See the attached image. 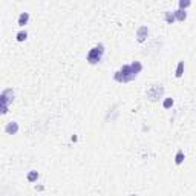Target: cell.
I'll return each instance as SVG.
<instances>
[{
	"mask_svg": "<svg viewBox=\"0 0 196 196\" xmlns=\"http://www.w3.org/2000/svg\"><path fill=\"white\" fill-rule=\"evenodd\" d=\"M141 70H143V64L139 61H133L132 64H126L120 70H116L113 78L118 83H127V81H132L133 78H136V75Z\"/></svg>",
	"mask_w": 196,
	"mask_h": 196,
	"instance_id": "obj_1",
	"label": "cell"
},
{
	"mask_svg": "<svg viewBox=\"0 0 196 196\" xmlns=\"http://www.w3.org/2000/svg\"><path fill=\"white\" fill-rule=\"evenodd\" d=\"M103 54H104V46H103V45H98V46H95V48H92V49L89 51V54H88V61H89L91 64H95V63L101 61Z\"/></svg>",
	"mask_w": 196,
	"mask_h": 196,
	"instance_id": "obj_2",
	"label": "cell"
},
{
	"mask_svg": "<svg viewBox=\"0 0 196 196\" xmlns=\"http://www.w3.org/2000/svg\"><path fill=\"white\" fill-rule=\"evenodd\" d=\"M164 95V88L160 84H153L149 91H147V98L150 100V101H158L161 97Z\"/></svg>",
	"mask_w": 196,
	"mask_h": 196,
	"instance_id": "obj_3",
	"label": "cell"
},
{
	"mask_svg": "<svg viewBox=\"0 0 196 196\" xmlns=\"http://www.w3.org/2000/svg\"><path fill=\"white\" fill-rule=\"evenodd\" d=\"M147 35H149V28L147 26H139L138 31H136V40L139 43H143V42H146Z\"/></svg>",
	"mask_w": 196,
	"mask_h": 196,
	"instance_id": "obj_4",
	"label": "cell"
},
{
	"mask_svg": "<svg viewBox=\"0 0 196 196\" xmlns=\"http://www.w3.org/2000/svg\"><path fill=\"white\" fill-rule=\"evenodd\" d=\"M5 132H6L8 135H15V133L19 132V124H17L15 121H9V123L6 124V127H5Z\"/></svg>",
	"mask_w": 196,
	"mask_h": 196,
	"instance_id": "obj_5",
	"label": "cell"
},
{
	"mask_svg": "<svg viewBox=\"0 0 196 196\" xmlns=\"http://www.w3.org/2000/svg\"><path fill=\"white\" fill-rule=\"evenodd\" d=\"M28 20H29V14H28V12H22V14L19 15L17 23H19V26H25V25L28 23Z\"/></svg>",
	"mask_w": 196,
	"mask_h": 196,
	"instance_id": "obj_6",
	"label": "cell"
},
{
	"mask_svg": "<svg viewBox=\"0 0 196 196\" xmlns=\"http://www.w3.org/2000/svg\"><path fill=\"white\" fill-rule=\"evenodd\" d=\"M175 19H176L178 22H184V20L187 19V12L182 11V9H176V11H175Z\"/></svg>",
	"mask_w": 196,
	"mask_h": 196,
	"instance_id": "obj_7",
	"label": "cell"
},
{
	"mask_svg": "<svg viewBox=\"0 0 196 196\" xmlns=\"http://www.w3.org/2000/svg\"><path fill=\"white\" fill-rule=\"evenodd\" d=\"M184 152L182 150H178V153H176V156H175V164L176 166H179V164H182V161H184Z\"/></svg>",
	"mask_w": 196,
	"mask_h": 196,
	"instance_id": "obj_8",
	"label": "cell"
},
{
	"mask_svg": "<svg viewBox=\"0 0 196 196\" xmlns=\"http://www.w3.org/2000/svg\"><path fill=\"white\" fill-rule=\"evenodd\" d=\"M164 19H166V22H167V23H173V22L176 20V19H175V12H170V11H166Z\"/></svg>",
	"mask_w": 196,
	"mask_h": 196,
	"instance_id": "obj_9",
	"label": "cell"
},
{
	"mask_svg": "<svg viewBox=\"0 0 196 196\" xmlns=\"http://www.w3.org/2000/svg\"><path fill=\"white\" fill-rule=\"evenodd\" d=\"M37 179H38V172L31 170V172L28 173V181H29V182H35Z\"/></svg>",
	"mask_w": 196,
	"mask_h": 196,
	"instance_id": "obj_10",
	"label": "cell"
},
{
	"mask_svg": "<svg viewBox=\"0 0 196 196\" xmlns=\"http://www.w3.org/2000/svg\"><path fill=\"white\" fill-rule=\"evenodd\" d=\"M182 72H184V61H179V63H178V67H176V74H175V75H176L178 78H181V77H182Z\"/></svg>",
	"mask_w": 196,
	"mask_h": 196,
	"instance_id": "obj_11",
	"label": "cell"
},
{
	"mask_svg": "<svg viewBox=\"0 0 196 196\" xmlns=\"http://www.w3.org/2000/svg\"><path fill=\"white\" fill-rule=\"evenodd\" d=\"M190 5H191L190 0H179V9H182V11H185V8H188Z\"/></svg>",
	"mask_w": 196,
	"mask_h": 196,
	"instance_id": "obj_12",
	"label": "cell"
},
{
	"mask_svg": "<svg viewBox=\"0 0 196 196\" xmlns=\"http://www.w3.org/2000/svg\"><path fill=\"white\" fill-rule=\"evenodd\" d=\"M28 38V34H26V31H20L19 34H17V42H25Z\"/></svg>",
	"mask_w": 196,
	"mask_h": 196,
	"instance_id": "obj_13",
	"label": "cell"
},
{
	"mask_svg": "<svg viewBox=\"0 0 196 196\" xmlns=\"http://www.w3.org/2000/svg\"><path fill=\"white\" fill-rule=\"evenodd\" d=\"M163 106H164V109H170L173 106V100L172 98H166L164 103H163Z\"/></svg>",
	"mask_w": 196,
	"mask_h": 196,
	"instance_id": "obj_14",
	"label": "cell"
},
{
	"mask_svg": "<svg viewBox=\"0 0 196 196\" xmlns=\"http://www.w3.org/2000/svg\"><path fill=\"white\" fill-rule=\"evenodd\" d=\"M129 196H136V194H129Z\"/></svg>",
	"mask_w": 196,
	"mask_h": 196,
	"instance_id": "obj_15",
	"label": "cell"
}]
</instances>
